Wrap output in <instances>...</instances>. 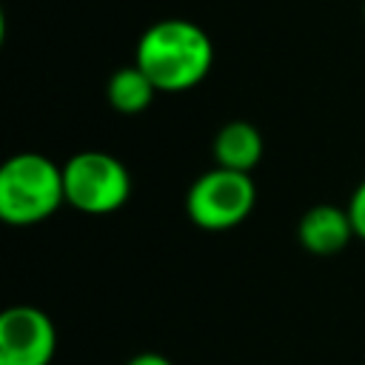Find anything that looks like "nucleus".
I'll use <instances>...</instances> for the list:
<instances>
[{"mask_svg":"<svg viewBox=\"0 0 365 365\" xmlns=\"http://www.w3.org/2000/svg\"><path fill=\"white\" fill-rule=\"evenodd\" d=\"M134 63L148 74L157 91L180 94L208 77L214 66V43L194 20L165 17L140 34Z\"/></svg>","mask_w":365,"mask_h":365,"instance_id":"1","label":"nucleus"},{"mask_svg":"<svg viewBox=\"0 0 365 365\" xmlns=\"http://www.w3.org/2000/svg\"><path fill=\"white\" fill-rule=\"evenodd\" d=\"M66 202L63 165L37 151L14 154L0 168V217L9 225H37Z\"/></svg>","mask_w":365,"mask_h":365,"instance_id":"2","label":"nucleus"},{"mask_svg":"<svg viewBox=\"0 0 365 365\" xmlns=\"http://www.w3.org/2000/svg\"><path fill=\"white\" fill-rule=\"evenodd\" d=\"M66 202L88 217L120 211L131 197V174L108 151H77L63 165Z\"/></svg>","mask_w":365,"mask_h":365,"instance_id":"3","label":"nucleus"},{"mask_svg":"<svg viewBox=\"0 0 365 365\" xmlns=\"http://www.w3.org/2000/svg\"><path fill=\"white\" fill-rule=\"evenodd\" d=\"M254 205H257V185L251 174L220 165L200 174L185 194L188 220L202 231L237 228L251 217Z\"/></svg>","mask_w":365,"mask_h":365,"instance_id":"4","label":"nucleus"},{"mask_svg":"<svg viewBox=\"0 0 365 365\" xmlns=\"http://www.w3.org/2000/svg\"><path fill=\"white\" fill-rule=\"evenodd\" d=\"M57 328L34 305H11L0 314V365H51Z\"/></svg>","mask_w":365,"mask_h":365,"instance_id":"5","label":"nucleus"},{"mask_svg":"<svg viewBox=\"0 0 365 365\" xmlns=\"http://www.w3.org/2000/svg\"><path fill=\"white\" fill-rule=\"evenodd\" d=\"M354 237V225L345 208L331 205V202H319L311 205L297 225V240L302 242V248L314 257H334L339 254Z\"/></svg>","mask_w":365,"mask_h":365,"instance_id":"6","label":"nucleus"},{"mask_svg":"<svg viewBox=\"0 0 365 365\" xmlns=\"http://www.w3.org/2000/svg\"><path fill=\"white\" fill-rule=\"evenodd\" d=\"M262 134L248 120L225 123L214 137V160L220 168L251 174L262 160Z\"/></svg>","mask_w":365,"mask_h":365,"instance_id":"7","label":"nucleus"},{"mask_svg":"<svg viewBox=\"0 0 365 365\" xmlns=\"http://www.w3.org/2000/svg\"><path fill=\"white\" fill-rule=\"evenodd\" d=\"M154 94H157V86L148 80V74L131 63V66H123L117 68L108 83H106V100L114 111L120 114H143L151 103H154Z\"/></svg>","mask_w":365,"mask_h":365,"instance_id":"8","label":"nucleus"},{"mask_svg":"<svg viewBox=\"0 0 365 365\" xmlns=\"http://www.w3.org/2000/svg\"><path fill=\"white\" fill-rule=\"evenodd\" d=\"M348 217H351V225H354V237L365 240V180L354 188L351 200H348Z\"/></svg>","mask_w":365,"mask_h":365,"instance_id":"9","label":"nucleus"},{"mask_svg":"<svg viewBox=\"0 0 365 365\" xmlns=\"http://www.w3.org/2000/svg\"><path fill=\"white\" fill-rule=\"evenodd\" d=\"M125 365H174L168 356H163V354H157V351H143V354H137V356H131Z\"/></svg>","mask_w":365,"mask_h":365,"instance_id":"10","label":"nucleus"},{"mask_svg":"<svg viewBox=\"0 0 365 365\" xmlns=\"http://www.w3.org/2000/svg\"><path fill=\"white\" fill-rule=\"evenodd\" d=\"M362 20H365V0H362Z\"/></svg>","mask_w":365,"mask_h":365,"instance_id":"11","label":"nucleus"}]
</instances>
